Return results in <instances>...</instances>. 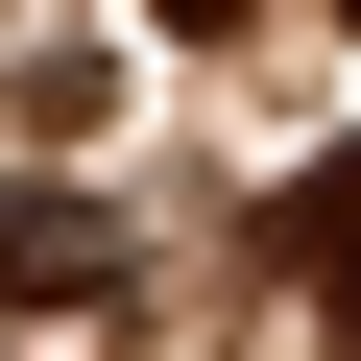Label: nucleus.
<instances>
[{
  "label": "nucleus",
  "mask_w": 361,
  "mask_h": 361,
  "mask_svg": "<svg viewBox=\"0 0 361 361\" xmlns=\"http://www.w3.org/2000/svg\"><path fill=\"white\" fill-rule=\"evenodd\" d=\"M121 289V217L97 193H0V313H97Z\"/></svg>",
  "instance_id": "1"
},
{
  "label": "nucleus",
  "mask_w": 361,
  "mask_h": 361,
  "mask_svg": "<svg viewBox=\"0 0 361 361\" xmlns=\"http://www.w3.org/2000/svg\"><path fill=\"white\" fill-rule=\"evenodd\" d=\"M265 241H289V265L337 289V337H361V145H313V169H289V193H265Z\"/></svg>",
  "instance_id": "2"
}]
</instances>
